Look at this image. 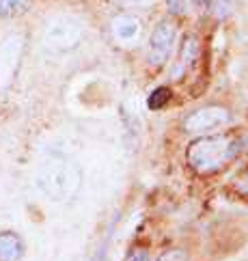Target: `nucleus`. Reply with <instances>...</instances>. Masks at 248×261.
<instances>
[{
    "label": "nucleus",
    "instance_id": "nucleus-1",
    "mask_svg": "<svg viewBox=\"0 0 248 261\" xmlns=\"http://www.w3.org/2000/svg\"><path fill=\"white\" fill-rule=\"evenodd\" d=\"M237 151V145L229 141V136H201L188 147V164L197 173H214L231 160Z\"/></svg>",
    "mask_w": 248,
    "mask_h": 261
},
{
    "label": "nucleus",
    "instance_id": "nucleus-2",
    "mask_svg": "<svg viewBox=\"0 0 248 261\" xmlns=\"http://www.w3.org/2000/svg\"><path fill=\"white\" fill-rule=\"evenodd\" d=\"M82 175L78 166L67 160H48L39 173V188L52 201H67L80 190Z\"/></svg>",
    "mask_w": 248,
    "mask_h": 261
},
{
    "label": "nucleus",
    "instance_id": "nucleus-3",
    "mask_svg": "<svg viewBox=\"0 0 248 261\" xmlns=\"http://www.w3.org/2000/svg\"><path fill=\"white\" fill-rule=\"evenodd\" d=\"M85 37V22L73 15H63L54 20L45 31V45L57 52L73 50Z\"/></svg>",
    "mask_w": 248,
    "mask_h": 261
},
{
    "label": "nucleus",
    "instance_id": "nucleus-4",
    "mask_svg": "<svg viewBox=\"0 0 248 261\" xmlns=\"http://www.w3.org/2000/svg\"><path fill=\"white\" fill-rule=\"evenodd\" d=\"M177 41V29L171 20H162L158 22V26L153 29L151 37H149V48H147V61L155 67L164 65L171 59V52L175 48Z\"/></svg>",
    "mask_w": 248,
    "mask_h": 261
},
{
    "label": "nucleus",
    "instance_id": "nucleus-5",
    "mask_svg": "<svg viewBox=\"0 0 248 261\" xmlns=\"http://www.w3.org/2000/svg\"><path fill=\"white\" fill-rule=\"evenodd\" d=\"M229 123V113L227 108H220V106H205V108H199L195 110L192 115H188L183 119V129L190 134H209V132H216L218 127H223Z\"/></svg>",
    "mask_w": 248,
    "mask_h": 261
},
{
    "label": "nucleus",
    "instance_id": "nucleus-6",
    "mask_svg": "<svg viewBox=\"0 0 248 261\" xmlns=\"http://www.w3.org/2000/svg\"><path fill=\"white\" fill-rule=\"evenodd\" d=\"M20 52H22V39L20 37H11L0 45V89L7 87L11 82L17 61H20Z\"/></svg>",
    "mask_w": 248,
    "mask_h": 261
},
{
    "label": "nucleus",
    "instance_id": "nucleus-7",
    "mask_svg": "<svg viewBox=\"0 0 248 261\" xmlns=\"http://www.w3.org/2000/svg\"><path fill=\"white\" fill-rule=\"evenodd\" d=\"M113 35L121 43H132L141 35V22L134 15H119L113 20Z\"/></svg>",
    "mask_w": 248,
    "mask_h": 261
},
{
    "label": "nucleus",
    "instance_id": "nucleus-8",
    "mask_svg": "<svg viewBox=\"0 0 248 261\" xmlns=\"http://www.w3.org/2000/svg\"><path fill=\"white\" fill-rule=\"evenodd\" d=\"M24 255L22 238L13 231L0 233V261H20Z\"/></svg>",
    "mask_w": 248,
    "mask_h": 261
},
{
    "label": "nucleus",
    "instance_id": "nucleus-9",
    "mask_svg": "<svg viewBox=\"0 0 248 261\" xmlns=\"http://www.w3.org/2000/svg\"><path fill=\"white\" fill-rule=\"evenodd\" d=\"M181 63H179V67H190V65H195L197 59H199V41H197V37H186V41H183L181 45Z\"/></svg>",
    "mask_w": 248,
    "mask_h": 261
},
{
    "label": "nucleus",
    "instance_id": "nucleus-10",
    "mask_svg": "<svg viewBox=\"0 0 248 261\" xmlns=\"http://www.w3.org/2000/svg\"><path fill=\"white\" fill-rule=\"evenodd\" d=\"M33 0H0V17H15L29 11Z\"/></svg>",
    "mask_w": 248,
    "mask_h": 261
},
{
    "label": "nucleus",
    "instance_id": "nucleus-11",
    "mask_svg": "<svg viewBox=\"0 0 248 261\" xmlns=\"http://www.w3.org/2000/svg\"><path fill=\"white\" fill-rule=\"evenodd\" d=\"M169 99H171V91L167 87H158L147 99V106H149V110H160L162 106H167Z\"/></svg>",
    "mask_w": 248,
    "mask_h": 261
},
{
    "label": "nucleus",
    "instance_id": "nucleus-12",
    "mask_svg": "<svg viewBox=\"0 0 248 261\" xmlns=\"http://www.w3.org/2000/svg\"><path fill=\"white\" fill-rule=\"evenodd\" d=\"M123 9H149L155 0H117Z\"/></svg>",
    "mask_w": 248,
    "mask_h": 261
},
{
    "label": "nucleus",
    "instance_id": "nucleus-13",
    "mask_svg": "<svg viewBox=\"0 0 248 261\" xmlns=\"http://www.w3.org/2000/svg\"><path fill=\"white\" fill-rule=\"evenodd\" d=\"M209 9H214L216 17H225V15H229V11H231V5H229V0H214Z\"/></svg>",
    "mask_w": 248,
    "mask_h": 261
},
{
    "label": "nucleus",
    "instance_id": "nucleus-14",
    "mask_svg": "<svg viewBox=\"0 0 248 261\" xmlns=\"http://www.w3.org/2000/svg\"><path fill=\"white\" fill-rule=\"evenodd\" d=\"M186 5L188 0H167V7L173 15H183L186 13Z\"/></svg>",
    "mask_w": 248,
    "mask_h": 261
},
{
    "label": "nucleus",
    "instance_id": "nucleus-15",
    "mask_svg": "<svg viewBox=\"0 0 248 261\" xmlns=\"http://www.w3.org/2000/svg\"><path fill=\"white\" fill-rule=\"evenodd\" d=\"M123 261H151V257H149V250L147 248H134Z\"/></svg>",
    "mask_w": 248,
    "mask_h": 261
},
{
    "label": "nucleus",
    "instance_id": "nucleus-16",
    "mask_svg": "<svg viewBox=\"0 0 248 261\" xmlns=\"http://www.w3.org/2000/svg\"><path fill=\"white\" fill-rule=\"evenodd\" d=\"M158 261H186V255H183L181 250H169V253H164Z\"/></svg>",
    "mask_w": 248,
    "mask_h": 261
},
{
    "label": "nucleus",
    "instance_id": "nucleus-17",
    "mask_svg": "<svg viewBox=\"0 0 248 261\" xmlns=\"http://www.w3.org/2000/svg\"><path fill=\"white\" fill-rule=\"evenodd\" d=\"M235 190L240 192V194H244V197H248V173H246L244 177H240V179H237Z\"/></svg>",
    "mask_w": 248,
    "mask_h": 261
},
{
    "label": "nucleus",
    "instance_id": "nucleus-18",
    "mask_svg": "<svg viewBox=\"0 0 248 261\" xmlns=\"http://www.w3.org/2000/svg\"><path fill=\"white\" fill-rule=\"evenodd\" d=\"M190 3H192V7H195L197 11H207V9L212 7L214 0H190Z\"/></svg>",
    "mask_w": 248,
    "mask_h": 261
},
{
    "label": "nucleus",
    "instance_id": "nucleus-19",
    "mask_svg": "<svg viewBox=\"0 0 248 261\" xmlns=\"http://www.w3.org/2000/svg\"><path fill=\"white\" fill-rule=\"evenodd\" d=\"M237 145H240V147H248V134H246V136H244V138H242V141L237 143Z\"/></svg>",
    "mask_w": 248,
    "mask_h": 261
}]
</instances>
